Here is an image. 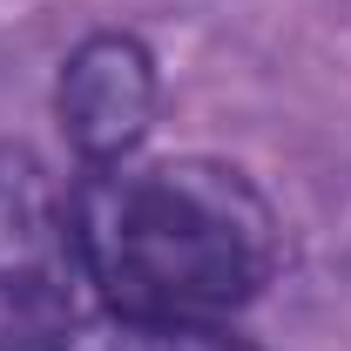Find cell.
<instances>
[{"mask_svg": "<svg viewBox=\"0 0 351 351\" xmlns=\"http://www.w3.org/2000/svg\"><path fill=\"white\" fill-rule=\"evenodd\" d=\"M75 243L122 317L223 324L270 284L277 217L230 162H101L75 189Z\"/></svg>", "mask_w": 351, "mask_h": 351, "instance_id": "cell-1", "label": "cell"}, {"mask_svg": "<svg viewBox=\"0 0 351 351\" xmlns=\"http://www.w3.org/2000/svg\"><path fill=\"white\" fill-rule=\"evenodd\" d=\"M75 196L41 156L0 149V351H61L82 324Z\"/></svg>", "mask_w": 351, "mask_h": 351, "instance_id": "cell-2", "label": "cell"}, {"mask_svg": "<svg viewBox=\"0 0 351 351\" xmlns=\"http://www.w3.org/2000/svg\"><path fill=\"white\" fill-rule=\"evenodd\" d=\"M54 108H61V129H68V142L88 169L129 162L149 142V122H156V61H149V47L129 41V34L82 41L61 68Z\"/></svg>", "mask_w": 351, "mask_h": 351, "instance_id": "cell-3", "label": "cell"}, {"mask_svg": "<svg viewBox=\"0 0 351 351\" xmlns=\"http://www.w3.org/2000/svg\"><path fill=\"white\" fill-rule=\"evenodd\" d=\"M61 351H257L243 338H230L223 324H176V317H82L68 331Z\"/></svg>", "mask_w": 351, "mask_h": 351, "instance_id": "cell-4", "label": "cell"}]
</instances>
